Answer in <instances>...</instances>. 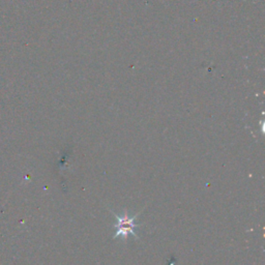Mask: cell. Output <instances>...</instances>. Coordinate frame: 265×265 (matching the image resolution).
I'll use <instances>...</instances> for the list:
<instances>
[{"label": "cell", "mask_w": 265, "mask_h": 265, "mask_svg": "<svg viewBox=\"0 0 265 265\" xmlns=\"http://www.w3.org/2000/svg\"><path fill=\"white\" fill-rule=\"evenodd\" d=\"M115 218L117 219L118 223L115 224V228L117 229V231L114 235V238L119 236V235H122L124 238H126L127 234H131V235L136 236L135 228L137 227V225L134 223V220L136 219V217H134L132 219H129L127 217V214L124 213L122 215V217H120L118 215H115Z\"/></svg>", "instance_id": "6da1fadb"}]
</instances>
